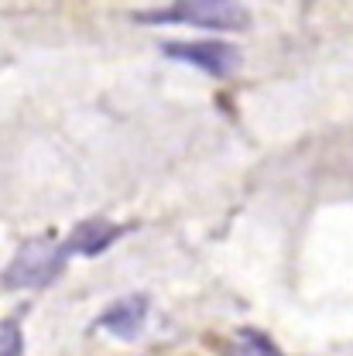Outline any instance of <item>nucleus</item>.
<instances>
[{
  "instance_id": "obj_2",
  "label": "nucleus",
  "mask_w": 353,
  "mask_h": 356,
  "mask_svg": "<svg viewBox=\"0 0 353 356\" xmlns=\"http://www.w3.org/2000/svg\"><path fill=\"white\" fill-rule=\"evenodd\" d=\"M65 247L55 243L52 236H38V240H28L17 257L10 261V267L3 270V284L7 288H42L48 284L62 264H65Z\"/></svg>"
},
{
  "instance_id": "obj_6",
  "label": "nucleus",
  "mask_w": 353,
  "mask_h": 356,
  "mask_svg": "<svg viewBox=\"0 0 353 356\" xmlns=\"http://www.w3.org/2000/svg\"><path fill=\"white\" fill-rule=\"evenodd\" d=\"M237 346H240L244 356H281L278 346L267 339L265 332H258V329H240L237 332Z\"/></svg>"
},
{
  "instance_id": "obj_1",
  "label": "nucleus",
  "mask_w": 353,
  "mask_h": 356,
  "mask_svg": "<svg viewBox=\"0 0 353 356\" xmlns=\"http://www.w3.org/2000/svg\"><path fill=\"white\" fill-rule=\"evenodd\" d=\"M137 21L192 24V28H206V31H237L247 24V10L237 3H220V0H189V3H175V7H162V10H144V14H137Z\"/></svg>"
},
{
  "instance_id": "obj_4",
  "label": "nucleus",
  "mask_w": 353,
  "mask_h": 356,
  "mask_svg": "<svg viewBox=\"0 0 353 356\" xmlns=\"http://www.w3.org/2000/svg\"><path fill=\"white\" fill-rule=\"evenodd\" d=\"M148 312H151L148 295H124V298H117L110 309H103V315L96 318V325L107 329V332L117 336V339H134V336L144 329Z\"/></svg>"
},
{
  "instance_id": "obj_3",
  "label": "nucleus",
  "mask_w": 353,
  "mask_h": 356,
  "mask_svg": "<svg viewBox=\"0 0 353 356\" xmlns=\"http://www.w3.org/2000/svg\"><path fill=\"white\" fill-rule=\"evenodd\" d=\"M165 55L213 76V79H226L240 69V51L226 42H172L165 44Z\"/></svg>"
},
{
  "instance_id": "obj_5",
  "label": "nucleus",
  "mask_w": 353,
  "mask_h": 356,
  "mask_svg": "<svg viewBox=\"0 0 353 356\" xmlns=\"http://www.w3.org/2000/svg\"><path fill=\"white\" fill-rule=\"evenodd\" d=\"M124 229H127V226L110 222V220H86V222H79V226L72 229L69 243H65V254L96 257V254H103V250H107L113 240H120V236H124Z\"/></svg>"
},
{
  "instance_id": "obj_7",
  "label": "nucleus",
  "mask_w": 353,
  "mask_h": 356,
  "mask_svg": "<svg viewBox=\"0 0 353 356\" xmlns=\"http://www.w3.org/2000/svg\"><path fill=\"white\" fill-rule=\"evenodd\" d=\"M0 356H24V332L17 322L0 325Z\"/></svg>"
}]
</instances>
